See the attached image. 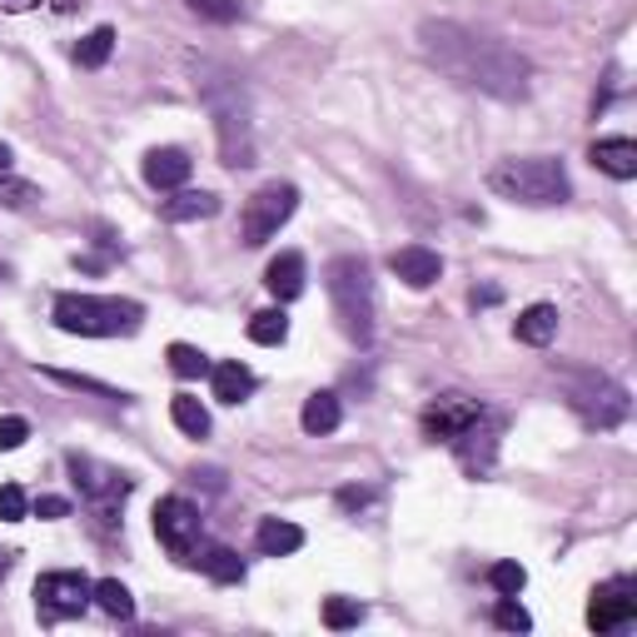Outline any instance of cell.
Instances as JSON below:
<instances>
[{
	"mask_svg": "<svg viewBox=\"0 0 637 637\" xmlns=\"http://www.w3.org/2000/svg\"><path fill=\"white\" fill-rule=\"evenodd\" d=\"M418 45L448 80L483 90L493 100H528V90H533V65L513 45L478 35V30L458 25V20H424L418 25Z\"/></svg>",
	"mask_w": 637,
	"mask_h": 637,
	"instance_id": "6da1fadb",
	"label": "cell"
},
{
	"mask_svg": "<svg viewBox=\"0 0 637 637\" xmlns=\"http://www.w3.org/2000/svg\"><path fill=\"white\" fill-rule=\"evenodd\" d=\"M195 90L205 100L209 119H215L219 159L229 169L254 165V109H249V90L239 85L234 70L215 65V60H195Z\"/></svg>",
	"mask_w": 637,
	"mask_h": 637,
	"instance_id": "7a4b0ae2",
	"label": "cell"
},
{
	"mask_svg": "<svg viewBox=\"0 0 637 637\" xmlns=\"http://www.w3.org/2000/svg\"><path fill=\"white\" fill-rule=\"evenodd\" d=\"M488 189H493L498 199H513V205H533V209L567 205V199H573V185H567L563 159H553V155L498 159V165L488 169Z\"/></svg>",
	"mask_w": 637,
	"mask_h": 637,
	"instance_id": "3957f363",
	"label": "cell"
},
{
	"mask_svg": "<svg viewBox=\"0 0 637 637\" xmlns=\"http://www.w3.org/2000/svg\"><path fill=\"white\" fill-rule=\"evenodd\" d=\"M324 284H328V304H334L338 328H344L354 344H368V338H374V314H378L368 259H364V254H338V259H328Z\"/></svg>",
	"mask_w": 637,
	"mask_h": 637,
	"instance_id": "277c9868",
	"label": "cell"
},
{
	"mask_svg": "<svg viewBox=\"0 0 637 637\" xmlns=\"http://www.w3.org/2000/svg\"><path fill=\"white\" fill-rule=\"evenodd\" d=\"M50 318H55V328L80 338H119V334H139L145 304L115 294H55Z\"/></svg>",
	"mask_w": 637,
	"mask_h": 637,
	"instance_id": "5b68a950",
	"label": "cell"
},
{
	"mask_svg": "<svg viewBox=\"0 0 637 637\" xmlns=\"http://www.w3.org/2000/svg\"><path fill=\"white\" fill-rule=\"evenodd\" d=\"M557 378H563L567 408H573L587 428H617L627 418V408H633L627 388L617 384V378L597 374V368H563Z\"/></svg>",
	"mask_w": 637,
	"mask_h": 637,
	"instance_id": "8992f818",
	"label": "cell"
},
{
	"mask_svg": "<svg viewBox=\"0 0 637 637\" xmlns=\"http://www.w3.org/2000/svg\"><path fill=\"white\" fill-rule=\"evenodd\" d=\"M65 468H70V478H75L85 508L100 518V528H115L125 498L135 493V478L119 473V468H109V463H100V458H90V453H75V448L65 453Z\"/></svg>",
	"mask_w": 637,
	"mask_h": 637,
	"instance_id": "52a82bcc",
	"label": "cell"
},
{
	"mask_svg": "<svg viewBox=\"0 0 637 637\" xmlns=\"http://www.w3.org/2000/svg\"><path fill=\"white\" fill-rule=\"evenodd\" d=\"M294 209H299V189L284 185V179L254 189V195L244 199V209H239V244H249V249L269 244V239L294 219Z\"/></svg>",
	"mask_w": 637,
	"mask_h": 637,
	"instance_id": "ba28073f",
	"label": "cell"
},
{
	"mask_svg": "<svg viewBox=\"0 0 637 637\" xmlns=\"http://www.w3.org/2000/svg\"><path fill=\"white\" fill-rule=\"evenodd\" d=\"M30 597H35L40 623L55 627V623H65V617H80L95 603V583H90L85 573H75V567H60V573H40Z\"/></svg>",
	"mask_w": 637,
	"mask_h": 637,
	"instance_id": "9c48e42d",
	"label": "cell"
},
{
	"mask_svg": "<svg viewBox=\"0 0 637 637\" xmlns=\"http://www.w3.org/2000/svg\"><path fill=\"white\" fill-rule=\"evenodd\" d=\"M199 533H205V518H199V508L189 503V498L169 493V498H159V503H155V537H159V547H165L175 563H195Z\"/></svg>",
	"mask_w": 637,
	"mask_h": 637,
	"instance_id": "30bf717a",
	"label": "cell"
},
{
	"mask_svg": "<svg viewBox=\"0 0 637 637\" xmlns=\"http://www.w3.org/2000/svg\"><path fill=\"white\" fill-rule=\"evenodd\" d=\"M637 623V577H607L587 597V627L593 633H627Z\"/></svg>",
	"mask_w": 637,
	"mask_h": 637,
	"instance_id": "8fae6325",
	"label": "cell"
},
{
	"mask_svg": "<svg viewBox=\"0 0 637 637\" xmlns=\"http://www.w3.org/2000/svg\"><path fill=\"white\" fill-rule=\"evenodd\" d=\"M498 438H503V418L483 408L463 434L448 438V448H453L458 468H463L468 478H488V473H493V463H498Z\"/></svg>",
	"mask_w": 637,
	"mask_h": 637,
	"instance_id": "7c38bea8",
	"label": "cell"
},
{
	"mask_svg": "<svg viewBox=\"0 0 637 637\" xmlns=\"http://www.w3.org/2000/svg\"><path fill=\"white\" fill-rule=\"evenodd\" d=\"M483 414V404L468 394H438L434 404L424 408V438H434V443H448V438H458L473 418Z\"/></svg>",
	"mask_w": 637,
	"mask_h": 637,
	"instance_id": "4fadbf2b",
	"label": "cell"
},
{
	"mask_svg": "<svg viewBox=\"0 0 637 637\" xmlns=\"http://www.w3.org/2000/svg\"><path fill=\"white\" fill-rule=\"evenodd\" d=\"M388 274L404 279L408 289H428V284H438V274H443V259L424 244H404L388 254Z\"/></svg>",
	"mask_w": 637,
	"mask_h": 637,
	"instance_id": "5bb4252c",
	"label": "cell"
},
{
	"mask_svg": "<svg viewBox=\"0 0 637 637\" xmlns=\"http://www.w3.org/2000/svg\"><path fill=\"white\" fill-rule=\"evenodd\" d=\"M189 169H195V159H189L185 149H175V145L149 149L145 155V185L149 189H185Z\"/></svg>",
	"mask_w": 637,
	"mask_h": 637,
	"instance_id": "9a60e30c",
	"label": "cell"
},
{
	"mask_svg": "<svg viewBox=\"0 0 637 637\" xmlns=\"http://www.w3.org/2000/svg\"><path fill=\"white\" fill-rule=\"evenodd\" d=\"M264 289L279 299V304H289V299L304 294V254H299V249H284L279 259H269Z\"/></svg>",
	"mask_w": 637,
	"mask_h": 637,
	"instance_id": "2e32d148",
	"label": "cell"
},
{
	"mask_svg": "<svg viewBox=\"0 0 637 637\" xmlns=\"http://www.w3.org/2000/svg\"><path fill=\"white\" fill-rule=\"evenodd\" d=\"M587 159H593L603 175H613V179H633V175H637V139H627V135L597 139Z\"/></svg>",
	"mask_w": 637,
	"mask_h": 637,
	"instance_id": "e0dca14e",
	"label": "cell"
},
{
	"mask_svg": "<svg viewBox=\"0 0 637 637\" xmlns=\"http://www.w3.org/2000/svg\"><path fill=\"white\" fill-rule=\"evenodd\" d=\"M254 547L264 557H289L304 547V528L289 523V518H264V523L254 528Z\"/></svg>",
	"mask_w": 637,
	"mask_h": 637,
	"instance_id": "ac0fdd59",
	"label": "cell"
},
{
	"mask_svg": "<svg viewBox=\"0 0 637 637\" xmlns=\"http://www.w3.org/2000/svg\"><path fill=\"white\" fill-rule=\"evenodd\" d=\"M209 384H215V398L219 404H244L249 394H254V368H244L239 358H229V364H209Z\"/></svg>",
	"mask_w": 637,
	"mask_h": 637,
	"instance_id": "d6986e66",
	"label": "cell"
},
{
	"mask_svg": "<svg viewBox=\"0 0 637 637\" xmlns=\"http://www.w3.org/2000/svg\"><path fill=\"white\" fill-rule=\"evenodd\" d=\"M159 215H165L169 224H195V219H215V215H219V195H209V189H179L175 199H165V205H159Z\"/></svg>",
	"mask_w": 637,
	"mask_h": 637,
	"instance_id": "ffe728a7",
	"label": "cell"
},
{
	"mask_svg": "<svg viewBox=\"0 0 637 637\" xmlns=\"http://www.w3.org/2000/svg\"><path fill=\"white\" fill-rule=\"evenodd\" d=\"M513 334H518V344H528V348H547L557 338V309L553 304L523 309V314H518V324H513Z\"/></svg>",
	"mask_w": 637,
	"mask_h": 637,
	"instance_id": "44dd1931",
	"label": "cell"
},
{
	"mask_svg": "<svg viewBox=\"0 0 637 637\" xmlns=\"http://www.w3.org/2000/svg\"><path fill=\"white\" fill-rule=\"evenodd\" d=\"M299 424H304V434H314V438H324V434H334L338 424H344V408H338V394H314V398H304V414H299Z\"/></svg>",
	"mask_w": 637,
	"mask_h": 637,
	"instance_id": "7402d4cb",
	"label": "cell"
},
{
	"mask_svg": "<svg viewBox=\"0 0 637 637\" xmlns=\"http://www.w3.org/2000/svg\"><path fill=\"white\" fill-rule=\"evenodd\" d=\"M199 573L215 577V583H244V557L234 553V547H205V553H195Z\"/></svg>",
	"mask_w": 637,
	"mask_h": 637,
	"instance_id": "603a6c76",
	"label": "cell"
},
{
	"mask_svg": "<svg viewBox=\"0 0 637 637\" xmlns=\"http://www.w3.org/2000/svg\"><path fill=\"white\" fill-rule=\"evenodd\" d=\"M169 418H175V428H179V434H189V438H205L209 434V408L199 404L195 394H175V398H169Z\"/></svg>",
	"mask_w": 637,
	"mask_h": 637,
	"instance_id": "cb8c5ba5",
	"label": "cell"
},
{
	"mask_svg": "<svg viewBox=\"0 0 637 637\" xmlns=\"http://www.w3.org/2000/svg\"><path fill=\"white\" fill-rule=\"evenodd\" d=\"M45 378H55V384H65V388H80V394H95V398H105V404H129V394L125 388H115V384H100V378H90V374H70V368H40Z\"/></svg>",
	"mask_w": 637,
	"mask_h": 637,
	"instance_id": "d4e9b609",
	"label": "cell"
},
{
	"mask_svg": "<svg viewBox=\"0 0 637 637\" xmlns=\"http://www.w3.org/2000/svg\"><path fill=\"white\" fill-rule=\"evenodd\" d=\"M109 50H115V30H109V25H95V30H90V35L75 45V65H80V70H100V65L109 60Z\"/></svg>",
	"mask_w": 637,
	"mask_h": 637,
	"instance_id": "484cf974",
	"label": "cell"
},
{
	"mask_svg": "<svg viewBox=\"0 0 637 637\" xmlns=\"http://www.w3.org/2000/svg\"><path fill=\"white\" fill-rule=\"evenodd\" d=\"M249 338L264 344V348L284 344V338H289V314H284V309H259V314L249 318Z\"/></svg>",
	"mask_w": 637,
	"mask_h": 637,
	"instance_id": "4316f807",
	"label": "cell"
},
{
	"mask_svg": "<svg viewBox=\"0 0 637 637\" xmlns=\"http://www.w3.org/2000/svg\"><path fill=\"white\" fill-rule=\"evenodd\" d=\"M95 603L105 607L109 617H119V623H129V617H135V597H129V587L119 583V577H100V583H95Z\"/></svg>",
	"mask_w": 637,
	"mask_h": 637,
	"instance_id": "83f0119b",
	"label": "cell"
},
{
	"mask_svg": "<svg viewBox=\"0 0 637 637\" xmlns=\"http://www.w3.org/2000/svg\"><path fill=\"white\" fill-rule=\"evenodd\" d=\"M364 623V603L358 597H324V627L344 633V627H358Z\"/></svg>",
	"mask_w": 637,
	"mask_h": 637,
	"instance_id": "f1b7e54d",
	"label": "cell"
},
{
	"mask_svg": "<svg viewBox=\"0 0 637 637\" xmlns=\"http://www.w3.org/2000/svg\"><path fill=\"white\" fill-rule=\"evenodd\" d=\"M169 368H175L179 378H199V374H209V354L205 348H195V344H169Z\"/></svg>",
	"mask_w": 637,
	"mask_h": 637,
	"instance_id": "f546056e",
	"label": "cell"
},
{
	"mask_svg": "<svg viewBox=\"0 0 637 637\" xmlns=\"http://www.w3.org/2000/svg\"><path fill=\"white\" fill-rule=\"evenodd\" d=\"M189 10H195L199 20H209V25H234L239 15H244V6L239 0H185Z\"/></svg>",
	"mask_w": 637,
	"mask_h": 637,
	"instance_id": "4dcf8cb0",
	"label": "cell"
},
{
	"mask_svg": "<svg viewBox=\"0 0 637 637\" xmlns=\"http://www.w3.org/2000/svg\"><path fill=\"white\" fill-rule=\"evenodd\" d=\"M40 199V189L30 185V179H15L10 169H0V205L6 209H25V205H35Z\"/></svg>",
	"mask_w": 637,
	"mask_h": 637,
	"instance_id": "1f68e13d",
	"label": "cell"
},
{
	"mask_svg": "<svg viewBox=\"0 0 637 637\" xmlns=\"http://www.w3.org/2000/svg\"><path fill=\"white\" fill-rule=\"evenodd\" d=\"M488 583H493L498 597H518L528 583V573H523V563H493L488 567Z\"/></svg>",
	"mask_w": 637,
	"mask_h": 637,
	"instance_id": "d6a6232c",
	"label": "cell"
},
{
	"mask_svg": "<svg viewBox=\"0 0 637 637\" xmlns=\"http://www.w3.org/2000/svg\"><path fill=\"white\" fill-rule=\"evenodd\" d=\"M493 623L503 627V633H528V627H533V617H528L523 607L513 603V597H498V607H493Z\"/></svg>",
	"mask_w": 637,
	"mask_h": 637,
	"instance_id": "836d02e7",
	"label": "cell"
},
{
	"mask_svg": "<svg viewBox=\"0 0 637 637\" xmlns=\"http://www.w3.org/2000/svg\"><path fill=\"white\" fill-rule=\"evenodd\" d=\"M25 513H30L25 488H20V483H0V518H6V523H20Z\"/></svg>",
	"mask_w": 637,
	"mask_h": 637,
	"instance_id": "e575fe53",
	"label": "cell"
},
{
	"mask_svg": "<svg viewBox=\"0 0 637 637\" xmlns=\"http://www.w3.org/2000/svg\"><path fill=\"white\" fill-rule=\"evenodd\" d=\"M25 438H30V424H25V418H0V453H15Z\"/></svg>",
	"mask_w": 637,
	"mask_h": 637,
	"instance_id": "d590c367",
	"label": "cell"
},
{
	"mask_svg": "<svg viewBox=\"0 0 637 637\" xmlns=\"http://www.w3.org/2000/svg\"><path fill=\"white\" fill-rule=\"evenodd\" d=\"M35 513L40 518H70V498H55V493L35 498Z\"/></svg>",
	"mask_w": 637,
	"mask_h": 637,
	"instance_id": "8d00e7d4",
	"label": "cell"
},
{
	"mask_svg": "<svg viewBox=\"0 0 637 637\" xmlns=\"http://www.w3.org/2000/svg\"><path fill=\"white\" fill-rule=\"evenodd\" d=\"M368 498H374L368 488H344V493H338V508H364Z\"/></svg>",
	"mask_w": 637,
	"mask_h": 637,
	"instance_id": "74e56055",
	"label": "cell"
},
{
	"mask_svg": "<svg viewBox=\"0 0 637 637\" xmlns=\"http://www.w3.org/2000/svg\"><path fill=\"white\" fill-rule=\"evenodd\" d=\"M498 299H503V294H498V289H493V284L473 289V304H498Z\"/></svg>",
	"mask_w": 637,
	"mask_h": 637,
	"instance_id": "f35d334b",
	"label": "cell"
},
{
	"mask_svg": "<svg viewBox=\"0 0 637 637\" xmlns=\"http://www.w3.org/2000/svg\"><path fill=\"white\" fill-rule=\"evenodd\" d=\"M10 567H15V553H10V547H0V583H6Z\"/></svg>",
	"mask_w": 637,
	"mask_h": 637,
	"instance_id": "ab89813d",
	"label": "cell"
},
{
	"mask_svg": "<svg viewBox=\"0 0 637 637\" xmlns=\"http://www.w3.org/2000/svg\"><path fill=\"white\" fill-rule=\"evenodd\" d=\"M15 165V155H10V145H0V169H10Z\"/></svg>",
	"mask_w": 637,
	"mask_h": 637,
	"instance_id": "60d3db41",
	"label": "cell"
},
{
	"mask_svg": "<svg viewBox=\"0 0 637 637\" xmlns=\"http://www.w3.org/2000/svg\"><path fill=\"white\" fill-rule=\"evenodd\" d=\"M6 10H25V6H35V0H0Z\"/></svg>",
	"mask_w": 637,
	"mask_h": 637,
	"instance_id": "b9f144b4",
	"label": "cell"
}]
</instances>
